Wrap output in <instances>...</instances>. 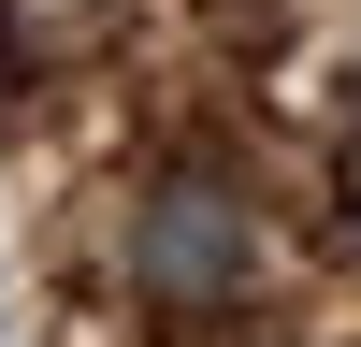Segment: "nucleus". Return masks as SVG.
I'll list each match as a JSON object with an SVG mask.
<instances>
[{"instance_id":"obj_1","label":"nucleus","mask_w":361,"mask_h":347,"mask_svg":"<svg viewBox=\"0 0 361 347\" xmlns=\"http://www.w3.org/2000/svg\"><path fill=\"white\" fill-rule=\"evenodd\" d=\"M260 275V217L231 174H159L130 202V289L145 304H231Z\"/></svg>"}]
</instances>
